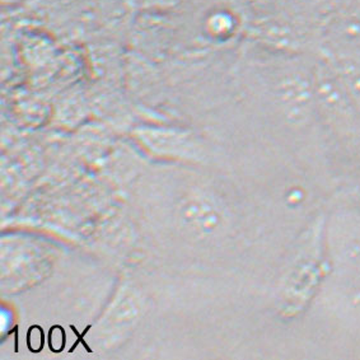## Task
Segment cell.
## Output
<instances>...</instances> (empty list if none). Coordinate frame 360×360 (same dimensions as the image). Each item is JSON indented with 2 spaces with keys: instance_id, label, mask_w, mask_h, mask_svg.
<instances>
[{
  "instance_id": "obj_2",
  "label": "cell",
  "mask_w": 360,
  "mask_h": 360,
  "mask_svg": "<svg viewBox=\"0 0 360 360\" xmlns=\"http://www.w3.org/2000/svg\"><path fill=\"white\" fill-rule=\"evenodd\" d=\"M359 50H360V46H359Z\"/></svg>"
},
{
  "instance_id": "obj_1",
  "label": "cell",
  "mask_w": 360,
  "mask_h": 360,
  "mask_svg": "<svg viewBox=\"0 0 360 360\" xmlns=\"http://www.w3.org/2000/svg\"><path fill=\"white\" fill-rule=\"evenodd\" d=\"M209 31L217 36H227L233 31V18L227 13H215L209 20Z\"/></svg>"
}]
</instances>
